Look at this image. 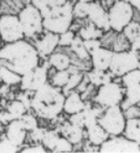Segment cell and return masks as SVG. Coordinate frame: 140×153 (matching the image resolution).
Returning a JSON list of instances; mask_svg holds the SVG:
<instances>
[{
	"mask_svg": "<svg viewBox=\"0 0 140 153\" xmlns=\"http://www.w3.org/2000/svg\"><path fill=\"white\" fill-rule=\"evenodd\" d=\"M132 7H134V10H137L138 12H140V0H125Z\"/></svg>",
	"mask_w": 140,
	"mask_h": 153,
	"instance_id": "45",
	"label": "cell"
},
{
	"mask_svg": "<svg viewBox=\"0 0 140 153\" xmlns=\"http://www.w3.org/2000/svg\"><path fill=\"white\" fill-rule=\"evenodd\" d=\"M60 132H61L62 136L66 137L70 143H72L73 145L82 143V140L84 138V128L73 125L69 121L65 122L61 126Z\"/></svg>",
	"mask_w": 140,
	"mask_h": 153,
	"instance_id": "18",
	"label": "cell"
},
{
	"mask_svg": "<svg viewBox=\"0 0 140 153\" xmlns=\"http://www.w3.org/2000/svg\"><path fill=\"white\" fill-rule=\"evenodd\" d=\"M20 120H21L24 128H25L28 132L32 131V129H35V128H37L39 126L37 117H35L34 114H30V113L26 112L25 114H23L21 117H20Z\"/></svg>",
	"mask_w": 140,
	"mask_h": 153,
	"instance_id": "35",
	"label": "cell"
},
{
	"mask_svg": "<svg viewBox=\"0 0 140 153\" xmlns=\"http://www.w3.org/2000/svg\"><path fill=\"white\" fill-rule=\"evenodd\" d=\"M41 14L45 32H50L57 35L69 30L74 20L73 3L70 0L63 5L53 7Z\"/></svg>",
	"mask_w": 140,
	"mask_h": 153,
	"instance_id": "3",
	"label": "cell"
},
{
	"mask_svg": "<svg viewBox=\"0 0 140 153\" xmlns=\"http://www.w3.org/2000/svg\"><path fill=\"white\" fill-rule=\"evenodd\" d=\"M48 62L55 70H65L71 64L69 56L63 53H52L49 56Z\"/></svg>",
	"mask_w": 140,
	"mask_h": 153,
	"instance_id": "22",
	"label": "cell"
},
{
	"mask_svg": "<svg viewBox=\"0 0 140 153\" xmlns=\"http://www.w3.org/2000/svg\"><path fill=\"white\" fill-rule=\"evenodd\" d=\"M97 123L108 132L110 136H117L122 134L125 131L127 119L120 105H115L107 107L102 111L98 117Z\"/></svg>",
	"mask_w": 140,
	"mask_h": 153,
	"instance_id": "6",
	"label": "cell"
},
{
	"mask_svg": "<svg viewBox=\"0 0 140 153\" xmlns=\"http://www.w3.org/2000/svg\"><path fill=\"white\" fill-rule=\"evenodd\" d=\"M23 153H45L46 152V148L43 146L42 144H37L34 146L25 147L21 150Z\"/></svg>",
	"mask_w": 140,
	"mask_h": 153,
	"instance_id": "43",
	"label": "cell"
},
{
	"mask_svg": "<svg viewBox=\"0 0 140 153\" xmlns=\"http://www.w3.org/2000/svg\"><path fill=\"white\" fill-rule=\"evenodd\" d=\"M45 132H46V130H45L44 128H40L38 126L37 128L32 129V131H29L30 138H32L35 143H37V144L42 143V140H43V137H44Z\"/></svg>",
	"mask_w": 140,
	"mask_h": 153,
	"instance_id": "41",
	"label": "cell"
},
{
	"mask_svg": "<svg viewBox=\"0 0 140 153\" xmlns=\"http://www.w3.org/2000/svg\"><path fill=\"white\" fill-rule=\"evenodd\" d=\"M137 106H138V107H140V102H139V103H138V104H137Z\"/></svg>",
	"mask_w": 140,
	"mask_h": 153,
	"instance_id": "52",
	"label": "cell"
},
{
	"mask_svg": "<svg viewBox=\"0 0 140 153\" xmlns=\"http://www.w3.org/2000/svg\"><path fill=\"white\" fill-rule=\"evenodd\" d=\"M85 129L86 132H87V137L89 140V143L96 147H99L102 143L106 142L110 137L108 132L98 123L91 124V125L87 126Z\"/></svg>",
	"mask_w": 140,
	"mask_h": 153,
	"instance_id": "19",
	"label": "cell"
},
{
	"mask_svg": "<svg viewBox=\"0 0 140 153\" xmlns=\"http://www.w3.org/2000/svg\"><path fill=\"white\" fill-rule=\"evenodd\" d=\"M19 150V147L13 144L9 138L4 137L3 140H0V153H14Z\"/></svg>",
	"mask_w": 140,
	"mask_h": 153,
	"instance_id": "36",
	"label": "cell"
},
{
	"mask_svg": "<svg viewBox=\"0 0 140 153\" xmlns=\"http://www.w3.org/2000/svg\"><path fill=\"white\" fill-rule=\"evenodd\" d=\"M0 112H1V111H0Z\"/></svg>",
	"mask_w": 140,
	"mask_h": 153,
	"instance_id": "55",
	"label": "cell"
},
{
	"mask_svg": "<svg viewBox=\"0 0 140 153\" xmlns=\"http://www.w3.org/2000/svg\"><path fill=\"white\" fill-rule=\"evenodd\" d=\"M138 59H139V62H140V53L138 55Z\"/></svg>",
	"mask_w": 140,
	"mask_h": 153,
	"instance_id": "51",
	"label": "cell"
},
{
	"mask_svg": "<svg viewBox=\"0 0 140 153\" xmlns=\"http://www.w3.org/2000/svg\"><path fill=\"white\" fill-rule=\"evenodd\" d=\"M110 30L121 33L134 18V7L125 0H115L108 9Z\"/></svg>",
	"mask_w": 140,
	"mask_h": 153,
	"instance_id": "5",
	"label": "cell"
},
{
	"mask_svg": "<svg viewBox=\"0 0 140 153\" xmlns=\"http://www.w3.org/2000/svg\"><path fill=\"white\" fill-rule=\"evenodd\" d=\"M1 47H2V40L0 39V48H1Z\"/></svg>",
	"mask_w": 140,
	"mask_h": 153,
	"instance_id": "49",
	"label": "cell"
},
{
	"mask_svg": "<svg viewBox=\"0 0 140 153\" xmlns=\"http://www.w3.org/2000/svg\"><path fill=\"white\" fill-rule=\"evenodd\" d=\"M77 1H81V2H92L93 0H77Z\"/></svg>",
	"mask_w": 140,
	"mask_h": 153,
	"instance_id": "47",
	"label": "cell"
},
{
	"mask_svg": "<svg viewBox=\"0 0 140 153\" xmlns=\"http://www.w3.org/2000/svg\"><path fill=\"white\" fill-rule=\"evenodd\" d=\"M86 103L84 102L83 97L80 94L79 91H70L67 97H65L63 111L67 114H74L82 111L85 107Z\"/></svg>",
	"mask_w": 140,
	"mask_h": 153,
	"instance_id": "17",
	"label": "cell"
},
{
	"mask_svg": "<svg viewBox=\"0 0 140 153\" xmlns=\"http://www.w3.org/2000/svg\"><path fill=\"white\" fill-rule=\"evenodd\" d=\"M70 74L67 69L65 70H57L55 74L52 76V79H51V84L55 87L63 88L66 85L68 79H69Z\"/></svg>",
	"mask_w": 140,
	"mask_h": 153,
	"instance_id": "32",
	"label": "cell"
},
{
	"mask_svg": "<svg viewBox=\"0 0 140 153\" xmlns=\"http://www.w3.org/2000/svg\"><path fill=\"white\" fill-rule=\"evenodd\" d=\"M7 111L12 115L14 120L20 119L23 114L27 112V108L23 105V103L19 100H14L7 105Z\"/></svg>",
	"mask_w": 140,
	"mask_h": 153,
	"instance_id": "29",
	"label": "cell"
},
{
	"mask_svg": "<svg viewBox=\"0 0 140 153\" xmlns=\"http://www.w3.org/2000/svg\"><path fill=\"white\" fill-rule=\"evenodd\" d=\"M84 45L91 57L92 53H95L99 47H102V42L99 39H90V40H84Z\"/></svg>",
	"mask_w": 140,
	"mask_h": 153,
	"instance_id": "39",
	"label": "cell"
},
{
	"mask_svg": "<svg viewBox=\"0 0 140 153\" xmlns=\"http://www.w3.org/2000/svg\"><path fill=\"white\" fill-rule=\"evenodd\" d=\"M45 32V30H44ZM59 46V35L50 32H45L40 39L36 40L35 47L40 57H48Z\"/></svg>",
	"mask_w": 140,
	"mask_h": 153,
	"instance_id": "13",
	"label": "cell"
},
{
	"mask_svg": "<svg viewBox=\"0 0 140 153\" xmlns=\"http://www.w3.org/2000/svg\"><path fill=\"white\" fill-rule=\"evenodd\" d=\"M121 78H122V84L125 88L138 85L140 84V69L137 68V69L131 70L123 74Z\"/></svg>",
	"mask_w": 140,
	"mask_h": 153,
	"instance_id": "30",
	"label": "cell"
},
{
	"mask_svg": "<svg viewBox=\"0 0 140 153\" xmlns=\"http://www.w3.org/2000/svg\"><path fill=\"white\" fill-rule=\"evenodd\" d=\"M99 152H140V145L127 138L117 135L108 138L98 148Z\"/></svg>",
	"mask_w": 140,
	"mask_h": 153,
	"instance_id": "11",
	"label": "cell"
},
{
	"mask_svg": "<svg viewBox=\"0 0 140 153\" xmlns=\"http://www.w3.org/2000/svg\"><path fill=\"white\" fill-rule=\"evenodd\" d=\"M40 55L34 44L25 39L7 43L0 48V65L7 66L20 76L40 65Z\"/></svg>",
	"mask_w": 140,
	"mask_h": 153,
	"instance_id": "1",
	"label": "cell"
},
{
	"mask_svg": "<svg viewBox=\"0 0 140 153\" xmlns=\"http://www.w3.org/2000/svg\"><path fill=\"white\" fill-rule=\"evenodd\" d=\"M59 137H60L59 132L57 130H46V132L44 134V137L42 140V145L46 149L52 151L55 149V145H57Z\"/></svg>",
	"mask_w": 140,
	"mask_h": 153,
	"instance_id": "31",
	"label": "cell"
},
{
	"mask_svg": "<svg viewBox=\"0 0 140 153\" xmlns=\"http://www.w3.org/2000/svg\"><path fill=\"white\" fill-rule=\"evenodd\" d=\"M123 99L122 88L114 82H109L99 86L98 91L95 96V102L102 108L120 105Z\"/></svg>",
	"mask_w": 140,
	"mask_h": 153,
	"instance_id": "9",
	"label": "cell"
},
{
	"mask_svg": "<svg viewBox=\"0 0 140 153\" xmlns=\"http://www.w3.org/2000/svg\"><path fill=\"white\" fill-rule=\"evenodd\" d=\"M127 138L140 145V117L127 119L125 128L123 133Z\"/></svg>",
	"mask_w": 140,
	"mask_h": 153,
	"instance_id": "20",
	"label": "cell"
},
{
	"mask_svg": "<svg viewBox=\"0 0 140 153\" xmlns=\"http://www.w3.org/2000/svg\"><path fill=\"white\" fill-rule=\"evenodd\" d=\"M75 34L71 30L59 35V45L60 46H70L71 42L73 41Z\"/></svg>",
	"mask_w": 140,
	"mask_h": 153,
	"instance_id": "38",
	"label": "cell"
},
{
	"mask_svg": "<svg viewBox=\"0 0 140 153\" xmlns=\"http://www.w3.org/2000/svg\"><path fill=\"white\" fill-rule=\"evenodd\" d=\"M27 134V130L24 128L21 120L16 119L7 123V131H5V137L9 138L13 144L21 148L24 144Z\"/></svg>",
	"mask_w": 140,
	"mask_h": 153,
	"instance_id": "14",
	"label": "cell"
},
{
	"mask_svg": "<svg viewBox=\"0 0 140 153\" xmlns=\"http://www.w3.org/2000/svg\"><path fill=\"white\" fill-rule=\"evenodd\" d=\"M67 1H69V0H32L30 3H32L37 9L40 10L41 13H44V12L53 9V7L63 5Z\"/></svg>",
	"mask_w": 140,
	"mask_h": 153,
	"instance_id": "28",
	"label": "cell"
},
{
	"mask_svg": "<svg viewBox=\"0 0 140 153\" xmlns=\"http://www.w3.org/2000/svg\"><path fill=\"white\" fill-rule=\"evenodd\" d=\"M18 17L23 30L24 38L32 39L44 32L42 14L32 3L24 4L18 13Z\"/></svg>",
	"mask_w": 140,
	"mask_h": 153,
	"instance_id": "4",
	"label": "cell"
},
{
	"mask_svg": "<svg viewBox=\"0 0 140 153\" xmlns=\"http://www.w3.org/2000/svg\"><path fill=\"white\" fill-rule=\"evenodd\" d=\"M65 94L52 84L45 83L35 90L32 97V107L38 117L45 120H55L63 111Z\"/></svg>",
	"mask_w": 140,
	"mask_h": 153,
	"instance_id": "2",
	"label": "cell"
},
{
	"mask_svg": "<svg viewBox=\"0 0 140 153\" xmlns=\"http://www.w3.org/2000/svg\"><path fill=\"white\" fill-rule=\"evenodd\" d=\"M98 1H102V0H98Z\"/></svg>",
	"mask_w": 140,
	"mask_h": 153,
	"instance_id": "54",
	"label": "cell"
},
{
	"mask_svg": "<svg viewBox=\"0 0 140 153\" xmlns=\"http://www.w3.org/2000/svg\"><path fill=\"white\" fill-rule=\"evenodd\" d=\"M139 66L140 62L137 51L130 49L123 51H114L109 69L114 76H122L127 72L139 68Z\"/></svg>",
	"mask_w": 140,
	"mask_h": 153,
	"instance_id": "7",
	"label": "cell"
},
{
	"mask_svg": "<svg viewBox=\"0 0 140 153\" xmlns=\"http://www.w3.org/2000/svg\"><path fill=\"white\" fill-rule=\"evenodd\" d=\"M73 144L64 136H60L52 152H72Z\"/></svg>",
	"mask_w": 140,
	"mask_h": 153,
	"instance_id": "34",
	"label": "cell"
},
{
	"mask_svg": "<svg viewBox=\"0 0 140 153\" xmlns=\"http://www.w3.org/2000/svg\"><path fill=\"white\" fill-rule=\"evenodd\" d=\"M83 79H84V74L81 70H79L77 72H73V74H70V76L69 79H68L67 83L63 87V94H67L70 91H72L73 89L77 88L80 86V84H81V82L83 81Z\"/></svg>",
	"mask_w": 140,
	"mask_h": 153,
	"instance_id": "27",
	"label": "cell"
},
{
	"mask_svg": "<svg viewBox=\"0 0 140 153\" xmlns=\"http://www.w3.org/2000/svg\"><path fill=\"white\" fill-rule=\"evenodd\" d=\"M87 20L104 32H108L110 30L108 10L98 0H93L92 2H89Z\"/></svg>",
	"mask_w": 140,
	"mask_h": 153,
	"instance_id": "12",
	"label": "cell"
},
{
	"mask_svg": "<svg viewBox=\"0 0 140 153\" xmlns=\"http://www.w3.org/2000/svg\"><path fill=\"white\" fill-rule=\"evenodd\" d=\"M2 132H3V124L0 122V138H1V135H2Z\"/></svg>",
	"mask_w": 140,
	"mask_h": 153,
	"instance_id": "46",
	"label": "cell"
},
{
	"mask_svg": "<svg viewBox=\"0 0 140 153\" xmlns=\"http://www.w3.org/2000/svg\"><path fill=\"white\" fill-rule=\"evenodd\" d=\"M140 102V84L133 87L127 88L125 91V102L122 103V110H125L132 105H137Z\"/></svg>",
	"mask_w": 140,
	"mask_h": 153,
	"instance_id": "26",
	"label": "cell"
},
{
	"mask_svg": "<svg viewBox=\"0 0 140 153\" xmlns=\"http://www.w3.org/2000/svg\"><path fill=\"white\" fill-rule=\"evenodd\" d=\"M29 92L30 91H25V90H22L21 94H18L17 97V100L21 101L22 103H23L24 106L28 109H30V107H32V98H30L29 96Z\"/></svg>",
	"mask_w": 140,
	"mask_h": 153,
	"instance_id": "42",
	"label": "cell"
},
{
	"mask_svg": "<svg viewBox=\"0 0 140 153\" xmlns=\"http://www.w3.org/2000/svg\"><path fill=\"white\" fill-rule=\"evenodd\" d=\"M102 32L104 30L96 27L93 23L88 21L86 25L82 26L79 30V36L83 40H90V39H99L102 37Z\"/></svg>",
	"mask_w": 140,
	"mask_h": 153,
	"instance_id": "24",
	"label": "cell"
},
{
	"mask_svg": "<svg viewBox=\"0 0 140 153\" xmlns=\"http://www.w3.org/2000/svg\"><path fill=\"white\" fill-rule=\"evenodd\" d=\"M0 81L7 86L17 85L20 84L21 76L7 66L0 65Z\"/></svg>",
	"mask_w": 140,
	"mask_h": 153,
	"instance_id": "23",
	"label": "cell"
},
{
	"mask_svg": "<svg viewBox=\"0 0 140 153\" xmlns=\"http://www.w3.org/2000/svg\"><path fill=\"white\" fill-rule=\"evenodd\" d=\"M23 2L26 4V3H30V2H32V0H23Z\"/></svg>",
	"mask_w": 140,
	"mask_h": 153,
	"instance_id": "48",
	"label": "cell"
},
{
	"mask_svg": "<svg viewBox=\"0 0 140 153\" xmlns=\"http://www.w3.org/2000/svg\"><path fill=\"white\" fill-rule=\"evenodd\" d=\"M127 47H130V43L127 40L123 34L117 35V38L114 40V51H127Z\"/></svg>",
	"mask_w": 140,
	"mask_h": 153,
	"instance_id": "37",
	"label": "cell"
},
{
	"mask_svg": "<svg viewBox=\"0 0 140 153\" xmlns=\"http://www.w3.org/2000/svg\"><path fill=\"white\" fill-rule=\"evenodd\" d=\"M89 11V2L77 1L73 4V16L75 19H87Z\"/></svg>",
	"mask_w": 140,
	"mask_h": 153,
	"instance_id": "33",
	"label": "cell"
},
{
	"mask_svg": "<svg viewBox=\"0 0 140 153\" xmlns=\"http://www.w3.org/2000/svg\"><path fill=\"white\" fill-rule=\"evenodd\" d=\"M70 49L82 61H87L90 59L89 53L86 49L85 45H84V40L80 36H75L73 41L70 44Z\"/></svg>",
	"mask_w": 140,
	"mask_h": 153,
	"instance_id": "25",
	"label": "cell"
},
{
	"mask_svg": "<svg viewBox=\"0 0 140 153\" xmlns=\"http://www.w3.org/2000/svg\"><path fill=\"white\" fill-rule=\"evenodd\" d=\"M48 79V65H39L30 71L21 76L20 88L25 91H35L45 83Z\"/></svg>",
	"mask_w": 140,
	"mask_h": 153,
	"instance_id": "10",
	"label": "cell"
},
{
	"mask_svg": "<svg viewBox=\"0 0 140 153\" xmlns=\"http://www.w3.org/2000/svg\"><path fill=\"white\" fill-rule=\"evenodd\" d=\"M130 43V49L134 51H140V23L137 21H131L121 32Z\"/></svg>",
	"mask_w": 140,
	"mask_h": 153,
	"instance_id": "16",
	"label": "cell"
},
{
	"mask_svg": "<svg viewBox=\"0 0 140 153\" xmlns=\"http://www.w3.org/2000/svg\"><path fill=\"white\" fill-rule=\"evenodd\" d=\"M85 120L86 119H85V112H84V110L80 111L77 113H74V114H71L69 117L70 123L82 128H85Z\"/></svg>",
	"mask_w": 140,
	"mask_h": 153,
	"instance_id": "40",
	"label": "cell"
},
{
	"mask_svg": "<svg viewBox=\"0 0 140 153\" xmlns=\"http://www.w3.org/2000/svg\"><path fill=\"white\" fill-rule=\"evenodd\" d=\"M0 97H1V91H0Z\"/></svg>",
	"mask_w": 140,
	"mask_h": 153,
	"instance_id": "53",
	"label": "cell"
},
{
	"mask_svg": "<svg viewBox=\"0 0 140 153\" xmlns=\"http://www.w3.org/2000/svg\"><path fill=\"white\" fill-rule=\"evenodd\" d=\"M114 51L111 49H108L106 47H99L95 53H93L90 57L91 59V64L93 68L98 70H104L107 71L111 65Z\"/></svg>",
	"mask_w": 140,
	"mask_h": 153,
	"instance_id": "15",
	"label": "cell"
},
{
	"mask_svg": "<svg viewBox=\"0 0 140 153\" xmlns=\"http://www.w3.org/2000/svg\"><path fill=\"white\" fill-rule=\"evenodd\" d=\"M87 78L91 85L99 87V86L112 81V74L111 72L109 74V72L104 71V70H98L93 68V69L90 70L87 74Z\"/></svg>",
	"mask_w": 140,
	"mask_h": 153,
	"instance_id": "21",
	"label": "cell"
},
{
	"mask_svg": "<svg viewBox=\"0 0 140 153\" xmlns=\"http://www.w3.org/2000/svg\"><path fill=\"white\" fill-rule=\"evenodd\" d=\"M0 39L5 44L24 39L23 30L18 15L15 14L0 15Z\"/></svg>",
	"mask_w": 140,
	"mask_h": 153,
	"instance_id": "8",
	"label": "cell"
},
{
	"mask_svg": "<svg viewBox=\"0 0 140 153\" xmlns=\"http://www.w3.org/2000/svg\"><path fill=\"white\" fill-rule=\"evenodd\" d=\"M125 115L127 117V119L140 117V107H136L135 105H132L129 108L125 109Z\"/></svg>",
	"mask_w": 140,
	"mask_h": 153,
	"instance_id": "44",
	"label": "cell"
},
{
	"mask_svg": "<svg viewBox=\"0 0 140 153\" xmlns=\"http://www.w3.org/2000/svg\"><path fill=\"white\" fill-rule=\"evenodd\" d=\"M1 4H2V0H0V7H1Z\"/></svg>",
	"mask_w": 140,
	"mask_h": 153,
	"instance_id": "50",
	"label": "cell"
}]
</instances>
